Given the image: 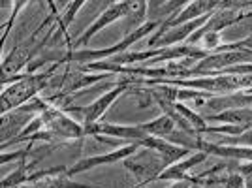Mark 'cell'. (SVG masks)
I'll use <instances>...</instances> for the list:
<instances>
[{
    "label": "cell",
    "instance_id": "obj_1",
    "mask_svg": "<svg viewBox=\"0 0 252 188\" xmlns=\"http://www.w3.org/2000/svg\"><path fill=\"white\" fill-rule=\"evenodd\" d=\"M55 70H57V66H53L43 73H27L21 81L13 83L11 87H4L0 113L4 115L8 111H13V109L32 102L36 98V94L42 93L43 89H47L51 85V79L55 77Z\"/></svg>",
    "mask_w": 252,
    "mask_h": 188
},
{
    "label": "cell",
    "instance_id": "obj_2",
    "mask_svg": "<svg viewBox=\"0 0 252 188\" xmlns=\"http://www.w3.org/2000/svg\"><path fill=\"white\" fill-rule=\"evenodd\" d=\"M134 81H137L136 75H125V79H121V81L117 83V87L109 89V91L105 94H102V96H98L94 102H91L89 105H85V107L66 105V107H63V111L83 115V126L85 128H91V126L98 125V121L104 117V113L107 111V107L113 104L121 94L126 93V91H130V85L134 83Z\"/></svg>",
    "mask_w": 252,
    "mask_h": 188
},
{
    "label": "cell",
    "instance_id": "obj_3",
    "mask_svg": "<svg viewBox=\"0 0 252 188\" xmlns=\"http://www.w3.org/2000/svg\"><path fill=\"white\" fill-rule=\"evenodd\" d=\"M123 164L139 181L136 188H145L147 185L158 181V175L166 169L162 157L153 149H145V151L139 149L136 155L123 160Z\"/></svg>",
    "mask_w": 252,
    "mask_h": 188
},
{
    "label": "cell",
    "instance_id": "obj_4",
    "mask_svg": "<svg viewBox=\"0 0 252 188\" xmlns=\"http://www.w3.org/2000/svg\"><path fill=\"white\" fill-rule=\"evenodd\" d=\"M45 100L42 98H34L32 102L21 105L13 111H8L2 115V126H0V137H2V143H8L11 139L21 134L27 126L31 125L32 121L36 119V115H42L43 107H45Z\"/></svg>",
    "mask_w": 252,
    "mask_h": 188
},
{
    "label": "cell",
    "instance_id": "obj_5",
    "mask_svg": "<svg viewBox=\"0 0 252 188\" xmlns=\"http://www.w3.org/2000/svg\"><path fill=\"white\" fill-rule=\"evenodd\" d=\"M42 121L43 128H47L49 132H53L59 137V141H72V139H83L87 136L85 126L75 123L72 117H68L61 107L53 104H45L42 111Z\"/></svg>",
    "mask_w": 252,
    "mask_h": 188
},
{
    "label": "cell",
    "instance_id": "obj_6",
    "mask_svg": "<svg viewBox=\"0 0 252 188\" xmlns=\"http://www.w3.org/2000/svg\"><path fill=\"white\" fill-rule=\"evenodd\" d=\"M247 17H252V10L241 11V10H215V13L209 17V21L201 27L200 31H196L189 40V45H198L201 38L205 34H220V31H224L226 27L235 25V23L243 21Z\"/></svg>",
    "mask_w": 252,
    "mask_h": 188
},
{
    "label": "cell",
    "instance_id": "obj_7",
    "mask_svg": "<svg viewBox=\"0 0 252 188\" xmlns=\"http://www.w3.org/2000/svg\"><path fill=\"white\" fill-rule=\"evenodd\" d=\"M130 6H132V2H113V4H109L107 10H104V13L77 38V42L72 45V51H79L81 47H85L87 43L91 42V38H93L94 34H98L102 29H105L109 23L117 21V19H123L126 13L130 11Z\"/></svg>",
    "mask_w": 252,
    "mask_h": 188
},
{
    "label": "cell",
    "instance_id": "obj_8",
    "mask_svg": "<svg viewBox=\"0 0 252 188\" xmlns=\"http://www.w3.org/2000/svg\"><path fill=\"white\" fill-rule=\"evenodd\" d=\"M141 149L139 143L136 141H130L123 147H117V151H111L107 155H98V157H91V158H83V160H77L75 166H72L66 173L68 175H77L81 171H89L96 166H104V164H113V162H119V160H126L128 157L136 155L137 151Z\"/></svg>",
    "mask_w": 252,
    "mask_h": 188
},
{
    "label": "cell",
    "instance_id": "obj_9",
    "mask_svg": "<svg viewBox=\"0 0 252 188\" xmlns=\"http://www.w3.org/2000/svg\"><path fill=\"white\" fill-rule=\"evenodd\" d=\"M139 145L145 147V149H153V151H157L158 155L162 157V160H164V166L166 167L173 166L175 162H181V158H185V157H189L190 155L189 149L173 145V143H169L168 139H164V137L147 136L145 139H141V141H139Z\"/></svg>",
    "mask_w": 252,
    "mask_h": 188
},
{
    "label": "cell",
    "instance_id": "obj_10",
    "mask_svg": "<svg viewBox=\"0 0 252 188\" xmlns=\"http://www.w3.org/2000/svg\"><path fill=\"white\" fill-rule=\"evenodd\" d=\"M211 111H228V109H241V107H252V93L241 91L233 94H220V96H211L205 102Z\"/></svg>",
    "mask_w": 252,
    "mask_h": 188
},
{
    "label": "cell",
    "instance_id": "obj_11",
    "mask_svg": "<svg viewBox=\"0 0 252 188\" xmlns=\"http://www.w3.org/2000/svg\"><path fill=\"white\" fill-rule=\"evenodd\" d=\"M207 157H209V155L198 151V153H194V155L189 157L187 160H181V162H175L173 166L166 167V169L158 175V181H185V179H190L189 175H187V171H189L190 167L201 164L203 160H207Z\"/></svg>",
    "mask_w": 252,
    "mask_h": 188
},
{
    "label": "cell",
    "instance_id": "obj_12",
    "mask_svg": "<svg viewBox=\"0 0 252 188\" xmlns=\"http://www.w3.org/2000/svg\"><path fill=\"white\" fill-rule=\"evenodd\" d=\"M19 188H96V187L83 185V183H75V181H72V177H70L66 171H55L51 175H47V177L32 183V185L19 187Z\"/></svg>",
    "mask_w": 252,
    "mask_h": 188
},
{
    "label": "cell",
    "instance_id": "obj_13",
    "mask_svg": "<svg viewBox=\"0 0 252 188\" xmlns=\"http://www.w3.org/2000/svg\"><path fill=\"white\" fill-rule=\"evenodd\" d=\"M207 121H215V123H224V125L241 126L245 130L252 128V107H241V109H228L222 111L219 115L207 117Z\"/></svg>",
    "mask_w": 252,
    "mask_h": 188
},
{
    "label": "cell",
    "instance_id": "obj_14",
    "mask_svg": "<svg viewBox=\"0 0 252 188\" xmlns=\"http://www.w3.org/2000/svg\"><path fill=\"white\" fill-rule=\"evenodd\" d=\"M32 59V49L29 47H15L13 51L10 53V57H6L2 61V79L6 77H13L15 73L25 68V64Z\"/></svg>",
    "mask_w": 252,
    "mask_h": 188
},
{
    "label": "cell",
    "instance_id": "obj_15",
    "mask_svg": "<svg viewBox=\"0 0 252 188\" xmlns=\"http://www.w3.org/2000/svg\"><path fill=\"white\" fill-rule=\"evenodd\" d=\"M189 2H183V0H177V2H147L149 21H166L168 17L177 13L179 8H183Z\"/></svg>",
    "mask_w": 252,
    "mask_h": 188
},
{
    "label": "cell",
    "instance_id": "obj_16",
    "mask_svg": "<svg viewBox=\"0 0 252 188\" xmlns=\"http://www.w3.org/2000/svg\"><path fill=\"white\" fill-rule=\"evenodd\" d=\"M143 132H147L149 136H155V137H166L171 136L173 132H175V123L169 119L168 115H160L157 117L155 121H151V123H141V125H137Z\"/></svg>",
    "mask_w": 252,
    "mask_h": 188
},
{
    "label": "cell",
    "instance_id": "obj_17",
    "mask_svg": "<svg viewBox=\"0 0 252 188\" xmlns=\"http://www.w3.org/2000/svg\"><path fill=\"white\" fill-rule=\"evenodd\" d=\"M147 19V2H132L130 11L125 15V25H126V36L137 31L141 25H145Z\"/></svg>",
    "mask_w": 252,
    "mask_h": 188
},
{
    "label": "cell",
    "instance_id": "obj_18",
    "mask_svg": "<svg viewBox=\"0 0 252 188\" xmlns=\"http://www.w3.org/2000/svg\"><path fill=\"white\" fill-rule=\"evenodd\" d=\"M175 109H177L181 115L185 117L187 121H189V125L194 128V132L200 136V134H205L207 132V128H209V125H207V121L203 119V117H200L196 111H192L190 107H187L185 104H181V102H175Z\"/></svg>",
    "mask_w": 252,
    "mask_h": 188
},
{
    "label": "cell",
    "instance_id": "obj_19",
    "mask_svg": "<svg viewBox=\"0 0 252 188\" xmlns=\"http://www.w3.org/2000/svg\"><path fill=\"white\" fill-rule=\"evenodd\" d=\"M220 145H243L252 147V128L243 132L241 136H226L220 139Z\"/></svg>",
    "mask_w": 252,
    "mask_h": 188
},
{
    "label": "cell",
    "instance_id": "obj_20",
    "mask_svg": "<svg viewBox=\"0 0 252 188\" xmlns=\"http://www.w3.org/2000/svg\"><path fill=\"white\" fill-rule=\"evenodd\" d=\"M224 188H247L245 177H243L239 171H230V173H226Z\"/></svg>",
    "mask_w": 252,
    "mask_h": 188
},
{
    "label": "cell",
    "instance_id": "obj_21",
    "mask_svg": "<svg viewBox=\"0 0 252 188\" xmlns=\"http://www.w3.org/2000/svg\"><path fill=\"white\" fill-rule=\"evenodd\" d=\"M196 183V177H190V179H185V181H173L168 188H190L192 185Z\"/></svg>",
    "mask_w": 252,
    "mask_h": 188
},
{
    "label": "cell",
    "instance_id": "obj_22",
    "mask_svg": "<svg viewBox=\"0 0 252 188\" xmlns=\"http://www.w3.org/2000/svg\"><path fill=\"white\" fill-rule=\"evenodd\" d=\"M243 43V49H247V51L252 53V34L249 36V38H245V40H241Z\"/></svg>",
    "mask_w": 252,
    "mask_h": 188
},
{
    "label": "cell",
    "instance_id": "obj_23",
    "mask_svg": "<svg viewBox=\"0 0 252 188\" xmlns=\"http://www.w3.org/2000/svg\"><path fill=\"white\" fill-rule=\"evenodd\" d=\"M190 188H222V185H200V183H194Z\"/></svg>",
    "mask_w": 252,
    "mask_h": 188
},
{
    "label": "cell",
    "instance_id": "obj_24",
    "mask_svg": "<svg viewBox=\"0 0 252 188\" xmlns=\"http://www.w3.org/2000/svg\"><path fill=\"white\" fill-rule=\"evenodd\" d=\"M245 185L247 188H252V177H245Z\"/></svg>",
    "mask_w": 252,
    "mask_h": 188
}]
</instances>
